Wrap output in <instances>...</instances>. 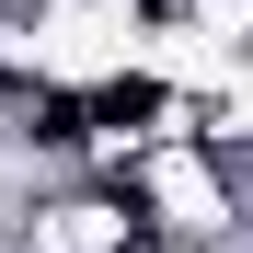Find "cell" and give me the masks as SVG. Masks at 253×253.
<instances>
[{"instance_id": "6da1fadb", "label": "cell", "mask_w": 253, "mask_h": 253, "mask_svg": "<svg viewBox=\"0 0 253 253\" xmlns=\"http://www.w3.org/2000/svg\"><path fill=\"white\" fill-rule=\"evenodd\" d=\"M126 196H138V219H150L161 253H253L242 242V196H230V173L196 138L184 150H150L138 173H126Z\"/></svg>"}]
</instances>
